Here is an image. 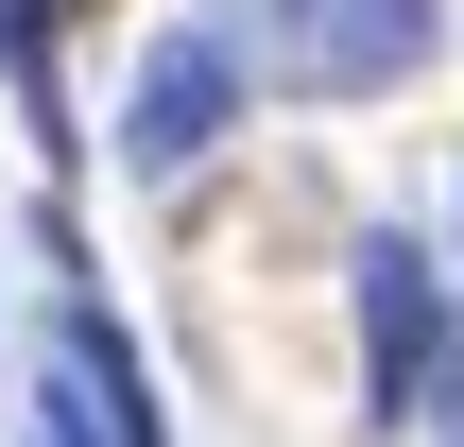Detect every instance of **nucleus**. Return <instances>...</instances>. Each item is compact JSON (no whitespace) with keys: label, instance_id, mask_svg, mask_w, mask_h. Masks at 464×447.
<instances>
[{"label":"nucleus","instance_id":"f257e3e1","mask_svg":"<svg viewBox=\"0 0 464 447\" xmlns=\"http://www.w3.org/2000/svg\"><path fill=\"white\" fill-rule=\"evenodd\" d=\"M362 413L379 431H464V327H448V276L413 241H362Z\"/></svg>","mask_w":464,"mask_h":447},{"label":"nucleus","instance_id":"423d86ee","mask_svg":"<svg viewBox=\"0 0 464 447\" xmlns=\"http://www.w3.org/2000/svg\"><path fill=\"white\" fill-rule=\"evenodd\" d=\"M17 447H86V413H69V396H34V431H17Z\"/></svg>","mask_w":464,"mask_h":447},{"label":"nucleus","instance_id":"39448f33","mask_svg":"<svg viewBox=\"0 0 464 447\" xmlns=\"http://www.w3.org/2000/svg\"><path fill=\"white\" fill-rule=\"evenodd\" d=\"M0 69H17V103L52 121V17H34V0H0Z\"/></svg>","mask_w":464,"mask_h":447},{"label":"nucleus","instance_id":"f03ea898","mask_svg":"<svg viewBox=\"0 0 464 447\" xmlns=\"http://www.w3.org/2000/svg\"><path fill=\"white\" fill-rule=\"evenodd\" d=\"M430 34H448V0H276V52H293L310 103H379V86H413Z\"/></svg>","mask_w":464,"mask_h":447},{"label":"nucleus","instance_id":"7ed1b4c3","mask_svg":"<svg viewBox=\"0 0 464 447\" xmlns=\"http://www.w3.org/2000/svg\"><path fill=\"white\" fill-rule=\"evenodd\" d=\"M224 121H241V34H224V17H207V34H155V69H138V103H121V155H138V172H189Z\"/></svg>","mask_w":464,"mask_h":447},{"label":"nucleus","instance_id":"20e7f679","mask_svg":"<svg viewBox=\"0 0 464 447\" xmlns=\"http://www.w3.org/2000/svg\"><path fill=\"white\" fill-rule=\"evenodd\" d=\"M52 396L86 413V447H172V431H155V379H138V345H121L86 293L52 310Z\"/></svg>","mask_w":464,"mask_h":447},{"label":"nucleus","instance_id":"0eeeda50","mask_svg":"<svg viewBox=\"0 0 464 447\" xmlns=\"http://www.w3.org/2000/svg\"><path fill=\"white\" fill-rule=\"evenodd\" d=\"M52 17H69V0H52Z\"/></svg>","mask_w":464,"mask_h":447}]
</instances>
